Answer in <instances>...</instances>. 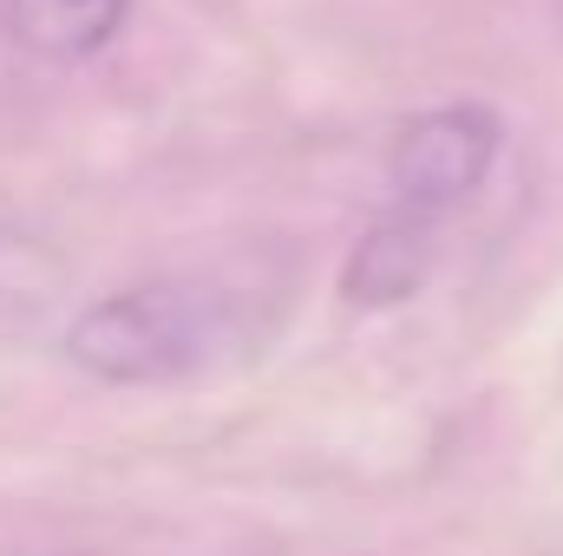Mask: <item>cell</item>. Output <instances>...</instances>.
<instances>
[{
  "mask_svg": "<svg viewBox=\"0 0 563 556\" xmlns=\"http://www.w3.org/2000/svg\"><path fill=\"white\" fill-rule=\"evenodd\" d=\"M295 308V269L282 263H217L184 276H151L99 294L66 327V360L106 387H177L269 354Z\"/></svg>",
  "mask_w": 563,
  "mask_h": 556,
  "instance_id": "1",
  "label": "cell"
},
{
  "mask_svg": "<svg viewBox=\"0 0 563 556\" xmlns=\"http://www.w3.org/2000/svg\"><path fill=\"white\" fill-rule=\"evenodd\" d=\"M498 151H505L498 112H485V105H432V112L400 125V138L387 151V190L400 197L407 216L439 223V216L465 210L485 190Z\"/></svg>",
  "mask_w": 563,
  "mask_h": 556,
  "instance_id": "2",
  "label": "cell"
},
{
  "mask_svg": "<svg viewBox=\"0 0 563 556\" xmlns=\"http://www.w3.org/2000/svg\"><path fill=\"white\" fill-rule=\"evenodd\" d=\"M432 230H439V223H420V216H407V210H394L387 223H374L367 243H361V249L347 256V269H341V294H347L354 308H394V301H407L426 281L432 256H439Z\"/></svg>",
  "mask_w": 563,
  "mask_h": 556,
  "instance_id": "3",
  "label": "cell"
},
{
  "mask_svg": "<svg viewBox=\"0 0 563 556\" xmlns=\"http://www.w3.org/2000/svg\"><path fill=\"white\" fill-rule=\"evenodd\" d=\"M132 0H7V26L40 59H92L119 40Z\"/></svg>",
  "mask_w": 563,
  "mask_h": 556,
  "instance_id": "4",
  "label": "cell"
}]
</instances>
